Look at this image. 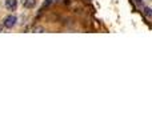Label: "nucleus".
Instances as JSON below:
<instances>
[{
  "label": "nucleus",
  "mask_w": 152,
  "mask_h": 133,
  "mask_svg": "<svg viewBox=\"0 0 152 133\" xmlns=\"http://www.w3.org/2000/svg\"><path fill=\"white\" fill-rule=\"evenodd\" d=\"M5 7L8 11H15L18 8V0H5Z\"/></svg>",
  "instance_id": "nucleus-2"
},
{
  "label": "nucleus",
  "mask_w": 152,
  "mask_h": 133,
  "mask_svg": "<svg viewBox=\"0 0 152 133\" xmlns=\"http://www.w3.org/2000/svg\"><path fill=\"white\" fill-rule=\"evenodd\" d=\"M55 1H58V0H45V1H44V7H48V5H51V4L55 3Z\"/></svg>",
  "instance_id": "nucleus-5"
},
{
  "label": "nucleus",
  "mask_w": 152,
  "mask_h": 133,
  "mask_svg": "<svg viewBox=\"0 0 152 133\" xmlns=\"http://www.w3.org/2000/svg\"><path fill=\"white\" fill-rule=\"evenodd\" d=\"M16 22H18V18H16L15 15H10V16L5 18L3 25L5 27V28H14L15 25H16Z\"/></svg>",
  "instance_id": "nucleus-1"
},
{
  "label": "nucleus",
  "mask_w": 152,
  "mask_h": 133,
  "mask_svg": "<svg viewBox=\"0 0 152 133\" xmlns=\"http://www.w3.org/2000/svg\"><path fill=\"white\" fill-rule=\"evenodd\" d=\"M143 12H144V15H145V16H147V18H152V9H151V8H149V7H144V11H143Z\"/></svg>",
  "instance_id": "nucleus-4"
},
{
  "label": "nucleus",
  "mask_w": 152,
  "mask_h": 133,
  "mask_svg": "<svg viewBox=\"0 0 152 133\" xmlns=\"http://www.w3.org/2000/svg\"><path fill=\"white\" fill-rule=\"evenodd\" d=\"M35 5H36V0H23V7L33 8Z\"/></svg>",
  "instance_id": "nucleus-3"
},
{
  "label": "nucleus",
  "mask_w": 152,
  "mask_h": 133,
  "mask_svg": "<svg viewBox=\"0 0 152 133\" xmlns=\"http://www.w3.org/2000/svg\"><path fill=\"white\" fill-rule=\"evenodd\" d=\"M134 3L138 5V7H141L143 5V0H134Z\"/></svg>",
  "instance_id": "nucleus-6"
}]
</instances>
